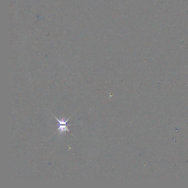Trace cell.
Here are the masks:
<instances>
[{
  "instance_id": "6da1fadb",
  "label": "cell",
  "mask_w": 188,
  "mask_h": 188,
  "mask_svg": "<svg viewBox=\"0 0 188 188\" xmlns=\"http://www.w3.org/2000/svg\"><path fill=\"white\" fill-rule=\"evenodd\" d=\"M53 115L54 116L56 119H57L58 122L59 123L58 124V130H59V131L60 134H63V133L66 132L67 131L70 132V130L69 129L68 127L71 125L67 124V122H68V120L71 117H70L67 120L65 121L63 119H61L60 120V119H57L53 114Z\"/></svg>"
}]
</instances>
